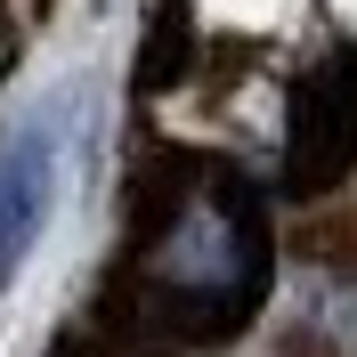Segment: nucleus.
Instances as JSON below:
<instances>
[{"label": "nucleus", "instance_id": "3", "mask_svg": "<svg viewBox=\"0 0 357 357\" xmlns=\"http://www.w3.org/2000/svg\"><path fill=\"white\" fill-rule=\"evenodd\" d=\"M66 146H73L66 106L33 114L0 138V292L24 276V260L49 236V211H57V187H66Z\"/></svg>", "mask_w": 357, "mask_h": 357}, {"label": "nucleus", "instance_id": "4", "mask_svg": "<svg viewBox=\"0 0 357 357\" xmlns=\"http://www.w3.org/2000/svg\"><path fill=\"white\" fill-rule=\"evenodd\" d=\"M0 66H8V24H0Z\"/></svg>", "mask_w": 357, "mask_h": 357}, {"label": "nucleus", "instance_id": "2", "mask_svg": "<svg viewBox=\"0 0 357 357\" xmlns=\"http://www.w3.org/2000/svg\"><path fill=\"white\" fill-rule=\"evenodd\" d=\"M357 171V41L317 49L309 73L292 82L284 114V187L292 195H333Z\"/></svg>", "mask_w": 357, "mask_h": 357}, {"label": "nucleus", "instance_id": "1", "mask_svg": "<svg viewBox=\"0 0 357 357\" xmlns=\"http://www.w3.org/2000/svg\"><path fill=\"white\" fill-rule=\"evenodd\" d=\"M276 284L268 195L236 162L171 155L130 187V244L98 284V309L146 349H227L252 333Z\"/></svg>", "mask_w": 357, "mask_h": 357}]
</instances>
